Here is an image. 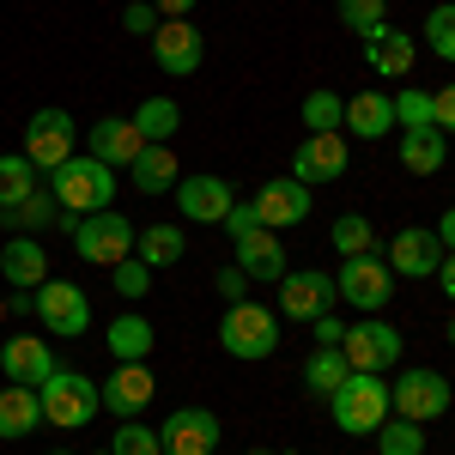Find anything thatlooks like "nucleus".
<instances>
[{"instance_id":"13d9d810","label":"nucleus","mask_w":455,"mask_h":455,"mask_svg":"<svg viewBox=\"0 0 455 455\" xmlns=\"http://www.w3.org/2000/svg\"><path fill=\"white\" fill-rule=\"evenodd\" d=\"M98 455H109V450H98Z\"/></svg>"},{"instance_id":"e433bc0d","label":"nucleus","mask_w":455,"mask_h":455,"mask_svg":"<svg viewBox=\"0 0 455 455\" xmlns=\"http://www.w3.org/2000/svg\"><path fill=\"white\" fill-rule=\"evenodd\" d=\"M425 43H431L437 61H455V0H437L425 12Z\"/></svg>"},{"instance_id":"9d476101","label":"nucleus","mask_w":455,"mask_h":455,"mask_svg":"<svg viewBox=\"0 0 455 455\" xmlns=\"http://www.w3.org/2000/svg\"><path fill=\"white\" fill-rule=\"evenodd\" d=\"M334 285H340V304H352V310H364V315H377L395 298V274H388L383 255H352V261H340Z\"/></svg>"},{"instance_id":"79ce46f5","label":"nucleus","mask_w":455,"mask_h":455,"mask_svg":"<svg viewBox=\"0 0 455 455\" xmlns=\"http://www.w3.org/2000/svg\"><path fill=\"white\" fill-rule=\"evenodd\" d=\"M255 231H267L261 212H255V201H231V212H225V237L243 243V237H255Z\"/></svg>"},{"instance_id":"5701e85b","label":"nucleus","mask_w":455,"mask_h":455,"mask_svg":"<svg viewBox=\"0 0 455 455\" xmlns=\"http://www.w3.org/2000/svg\"><path fill=\"white\" fill-rule=\"evenodd\" d=\"M43 425V395L25 383H6L0 388V443H19Z\"/></svg>"},{"instance_id":"cd10ccee","label":"nucleus","mask_w":455,"mask_h":455,"mask_svg":"<svg viewBox=\"0 0 455 455\" xmlns=\"http://www.w3.org/2000/svg\"><path fill=\"white\" fill-rule=\"evenodd\" d=\"M237 249V267H243L249 280H285V249H280V231H255V237H243Z\"/></svg>"},{"instance_id":"c03bdc74","label":"nucleus","mask_w":455,"mask_h":455,"mask_svg":"<svg viewBox=\"0 0 455 455\" xmlns=\"http://www.w3.org/2000/svg\"><path fill=\"white\" fill-rule=\"evenodd\" d=\"M212 285H219V298H225V304H243V298H249V285H255V280H249L243 267L231 261V267H219V274H212Z\"/></svg>"},{"instance_id":"c85d7f7f","label":"nucleus","mask_w":455,"mask_h":455,"mask_svg":"<svg viewBox=\"0 0 455 455\" xmlns=\"http://www.w3.org/2000/svg\"><path fill=\"white\" fill-rule=\"evenodd\" d=\"M128 122H134V134H140L146 146H171V134L182 128V104H176V98H140V109H134Z\"/></svg>"},{"instance_id":"a18cd8bd","label":"nucleus","mask_w":455,"mask_h":455,"mask_svg":"<svg viewBox=\"0 0 455 455\" xmlns=\"http://www.w3.org/2000/svg\"><path fill=\"white\" fill-rule=\"evenodd\" d=\"M431 116H437L443 134H455V85H437V92H431Z\"/></svg>"},{"instance_id":"de8ad7c7","label":"nucleus","mask_w":455,"mask_h":455,"mask_svg":"<svg viewBox=\"0 0 455 455\" xmlns=\"http://www.w3.org/2000/svg\"><path fill=\"white\" fill-rule=\"evenodd\" d=\"M431 231H437L443 255H455V207H450V212H437V225H431Z\"/></svg>"},{"instance_id":"8fccbe9b","label":"nucleus","mask_w":455,"mask_h":455,"mask_svg":"<svg viewBox=\"0 0 455 455\" xmlns=\"http://www.w3.org/2000/svg\"><path fill=\"white\" fill-rule=\"evenodd\" d=\"M158 6V19H188L195 12V0H152Z\"/></svg>"},{"instance_id":"a19ab883","label":"nucleus","mask_w":455,"mask_h":455,"mask_svg":"<svg viewBox=\"0 0 455 455\" xmlns=\"http://www.w3.org/2000/svg\"><path fill=\"white\" fill-rule=\"evenodd\" d=\"M109 274H116V291H122L128 304H140L146 291H152V267H146L140 255H128V261H116Z\"/></svg>"},{"instance_id":"864d4df0","label":"nucleus","mask_w":455,"mask_h":455,"mask_svg":"<svg viewBox=\"0 0 455 455\" xmlns=\"http://www.w3.org/2000/svg\"><path fill=\"white\" fill-rule=\"evenodd\" d=\"M243 455H274V450H243Z\"/></svg>"},{"instance_id":"6e6d98bb","label":"nucleus","mask_w":455,"mask_h":455,"mask_svg":"<svg viewBox=\"0 0 455 455\" xmlns=\"http://www.w3.org/2000/svg\"><path fill=\"white\" fill-rule=\"evenodd\" d=\"M49 455H73V450H49Z\"/></svg>"},{"instance_id":"f8f14e48","label":"nucleus","mask_w":455,"mask_h":455,"mask_svg":"<svg viewBox=\"0 0 455 455\" xmlns=\"http://www.w3.org/2000/svg\"><path fill=\"white\" fill-rule=\"evenodd\" d=\"M152 395H158V377H152L146 358L116 364L104 383H98V401H104V413H116V419H140L146 407H152Z\"/></svg>"},{"instance_id":"f257e3e1","label":"nucleus","mask_w":455,"mask_h":455,"mask_svg":"<svg viewBox=\"0 0 455 455\" xmlns=\"http://www.w3.org/2000/svg\"><path fill=\"white\" fill-rule=\"evenodd\" d=\"M49 182V195L61 201L68 212H104L116 207V188H122V171H109V164H98L92 152H73L61 171L43 176Z\"/></svg>"},{"instance_id":"3c124183","label":"nucleus","mask_w":455,"mask_h":455,"mask_svg":"<svg viewBox=\"0 0 455 455\" xmlns=\"http://www.w3.org/2000/svg\"><path fill=\"white\" fill-rule=\"evenodd\" d=\"M431 280L443 285V298H450V304H455V255H443V267H437V274H431Z\"/></svg>"},{"instance_id":"412c9836","label":"nucleus","mask_w":455,"mask_h":455,"mask_svg":"<svg viewBox=\"0 0 455 455\" xmlns=\"http://www.w3.org/2000/svg\"><path fill=\"white\" fill-rule=\"evenodd\" d=\"M364 61H371V73L377 79H407L413 73V61H419V43L401 31V25H377V31H364Z\"/></svg>"},{"instance_id":"f704fd0d","label":"nucleus","mask_w":455,"mask_h":455,"mask_svg":"<svg viewBox=\"0 0 455 455\" xmlns=\"http://www.w3.org/2000/svg\"><path fill=\"white\" fill-rule=\"evenodd\" d=\"M371 437H377V455H425V425L395 419V413H388Z\"/></svg>"},{"instance_id":"39448f33","label":"nucleus","mask_w":455,"mask_h":455,"mask_svg":"<svg viewBox=\"0 0 455 455\" xmlns=\"http://www.w3.org/2000/svg\"><path fill=\"white\" fill-rule=\"evenodd\" d=\"M328 413H334V425H340L347 437H371V431L388 419V383H383V377L352 371L347 383L328 395Z\"/></svg>"},{"instance_id":"ddd939ff","label":"nucleus","mask_w":455,"mask_h":455,"mask_svg":"<svg viewBox=\"0 0 455 455\" xmlns=\"http://www.w3.org/2000/svg\"><path fill=\"white\" fill-rule=\"evenodd\" d=\"M249 201H255V212H261L267 231H298V225L310 219V207H315L310 182H298V176H274V182H261Z\"/></svg>"},{"instance_id":"423d86ee","label":"nucleus","mask_w":455,"mask_h":455,"mask_svg":"<svg viewBox=\"0 0 455 455\" xmlns=\"http://www.w3.org/2000/svg\"><path fill=\"white\" fill-rule=\"evenodd\" d=\"M36 395H43V425H55V431H79V425L98 419V407H104V401H98V383L79 377V371H68V364L36 388Z\"/></svg>"},{"instance_id":"bb28decb","label":"nucleus","mask_w":455,"mask_h":455,"mask_svg":"<svg viewBox=\"0 0 455 455\" xmlns=\"http://www.w3.org/2000/svg\"><path fill=\"white\" fill-rule=\"evenodd\" d=\"M104 340H109V358H116V364H134V358H152V347H158V328H152V322H146V315H116V322H109L104 328Z\"/></svg>"},{"instance_id":"6e6552de","label":"nucleus","mask_w":455,"mask_h":455,"mask_svg":"<svg viewBox=\"0 0 455 455\" xmlns=\"http://www.w3.org/2000/svg\"><path fill=\"white\" fill-rule=\"evenodd\" d=\"M79 128H73V116L61 104H49V109H36L31 122H25V146H19V152H25V158H31L36 171L49 176V171H61V164H68L73 152H79Z\"/></svg>"},{"instance_id":"a878e982","label":"nucleus","mask_w":455,"mask_h":455,"mask_svg":"<svg viewBox=\"0 0 455 455\" xmlns=\"http://www.w3.org/2000/svg\"><path fill=\"white\" fill-rule=\"evenodd\" d=\"M128 182H134L140 195H171L176 182H182V164H176L171 146H140V158L128 164Z\"/></svg>"},{"instance_id":"5fc2aeb1","label":"nucleus","mask_w":455,"mask_h":455,"mask_svg":"<svg viewBox=\"0 0 455 455\" xmlns=\"http://www.w3.org/2000/svg\"><path fill=\"white\" fill-rule=\"evenodd\" d=\"M0 322H6V298H0Z\"/></svg>"},{"instance_id":"9b49d317","label":"nucleus","mask_w":455,"mask_h":455,"mask_svg":"<svg viewBox=\"0 0 455 455\" xmlns=\"http://www.w3.org/2000/svg\"><path fill=\"white\" fill-rule=\"evenodd\" d=\"M152 61H158V73H171V79H195L201 61H207V43L195 31V19H164L152 31Z\"/></svg>"},{"instance_id":"6ab92c4d","label":"nucleus","mask_w":455,"mask_h":455,"mask_svg":"<svg viewBox=\"0 0 455 455\" xmlns=\"http://www.w3.org/2000/svg\"><path fill=\"white\" fill-rule=\"evenodd\" d=\"M55 371H61V358L49 352V340H36V334H12V340L0 347V377H12V383L43 388Z\"/></svg>"},{"instance_id":"603ef678","label":"nucleus","mask_w":455,"mask_h":455,"mask_svg":"<svg viewBox=\"0 0 455 455\" xmlns=\"http://www.w3.org/2000/svg\"><path fill=\"white\" fill-rule=\"evenodd\" d=\"M443 334H450V347H455V315H450V328H443Z\"/></svg>"},{"instance_id":"37998d69","label":"nucleus","mask_w":455,"mask_h":455,"mask_svg":"<svg viewBox=\"0 0 455 455\" xmlns=\"http://www.w3.org/2000/svg\"><path fill=\"white\" fill-rule=\"evenodd\" d=\"M158 25H164V19H158V6H152V0H128V6H122V31L152 36Z\"/></svg>"},{"instance_id":"2eb2a0df","label":"nucleus","mask_w":455,"mask_h":455,"mask_svg":"<svg viewBox=\"0 0 455 455\" xmlns=\"http://www.w3.org/2000/svg\"><path fill=\"white\" fill-rule=\"evenodd\" d=\"M388 274H401V280H431L437 267H443V243H437V231L431 225H401L395 237H388Z\"/></svg>"},{"instance_id":"f03ea898","label":"nucleus","mask_w":455,"mask_h":455,"mask_svg":"<svg viewBox=\"0 0 455 455\" xmlns=\"http://www.w3.org/2000/svg\"><path fill=\"white\" fill-rule=\"evenodd\" d=\"M219 347L231 352V358H243V364L274 358V347H280V310H267L255 298L225 304V315H219Z\"/></svg>"},{"instance_id":"49530a36","label":"nucleus","mask_w":455,"mask_h":455,"mask_svg":"<svg viewBox=\"0 0 455 455\" xmlns=\"http://www.w3.org/2000/svg\"><path fill=\"white\" fill-rule=\"evenodd\" d=\"M310 334H315V347H340V334H347V322L328 310V315H315L310 322Z\"/></svg>"},{"instance_id":"473e14b6","label":"nucleus","mask_w":455,"mask_h":455,"mask_svg":"<svg viewBox=\"0 0 455 455\" xmlns=\"http://www.w3.org/2000/svg\"><path fill=\"white\" fill-rule=\"evenodd\" d=\"M328 243H334L340 261H352V255H377V225H371L364 212H340L334 231H328Z\"/></svg>"},{"instance_id":"58836bf2","label":"nucleus","mask_w":455,"mask_h":455,"mask_svg":"<svg viewBox=\"0 0 455 455\" xmlns=\"http://www.w3.org/2000/svg\"><path fill=\"white\" fill-rule=\"evenodd\" d=\"M383 19H388V0H340V25H347L352 36L377 31Z\"/></svg>"},{"instance_id":"c756f323","label":"nucleus","mask_w":455,"mask_h":455,"mask_svg":"<svg viewBox=\"0 0 455 455\" xmlns=\"http://www.w3.org/2000/svg\"><path fill=\"white\" fill-rule=\"evenodd\" d=\"M43 188V171H36L25 152H0V212H12L19 201H31Z\"/></svg>"},{"instance_id":"1a4fd4ad","label":"nucleus","mask_w":455,"mask_h":455,"mask_svg":"<svg viewBox=\"0 0 455 455\" xmlns=\"http://www.w3.org/2000/svg\"><path fill=\"white\" fill-rule=\"evenodd\" d=\"M36 322H43L49 334H61V340H79V334L92 328V298H85V285L49 274V280L36 285Z\"/></svg>"},{"instance_id":"4be33fe9","label":"nucleus","mask_w":455,"mask_h":455,"mask_svg":"<svg viewBox=\"0 0 455 455\" xmlns=\"http://www.w3.org/2000/svg\"><path fill=\"white\" fill-rule=\"evenodd\" d=\"M140 134H134V122L128 116H104L92 134H85V152L98 158V164H109V171H128L134 158H140Z\"/></svg>"},{"instance_id":"7ed1b4c3","label":"nucleus","mask_w":455,"mask_h":455,"mask_svg":"<svg viewBox=\"0 0 455 455\" xmlns=\"http://www.w3.org/2000/svg\"><path fill=\"white\" fill-rule=\"evenodd\" d=\"M68 237H73V255H79V261H92V267H116V261L134 255L140 225H128L116 207H104V212H79V225H73Z\"/></svg>"},{"instance_id":"b1692460","label":"nucleus","mask_w":455,"mask_h":455,"mask_svg":"<svg viewBox=\"0 0 455 455\" xmlns=\"http://www.w3.org/2000/svg\"><path fill=\"white\" fill-rule=\"evenodd\" d=\"M401 164L413 176H437L450 164V134L443 128H401Z\"/></svg>"},{"instance_id":"72a5a7b5","label":"nucleus","mask_w":455,"mask_h":455,"mask_svg":"<svg viewBox=\"0 0 455 455\" xmlns=\"http://www.w3.org/2000/svg\"><path fill=\"white\" fill-rule=\"evenodd\" d=\"M298 116H304L310 134H340V128H347V104H340V92H310V98L298 104Z\"/></svg>"},{"instance_id":"7c9ffc66","label":"nucleus","mask_w":455,"mask_h":455,"mask_svg":"<svg viewBox=\"0 0 455 455\" xmlns=\"http://www.w3.org/2000/svg\"><path fill=\"white\" fill-rule=\"evenodd\" d=\"M134 255L158 274V267H176V261L188 255V237H182L176 225H146L140 237H134Z\"/></svg>"},{"instance_id":"4c0bfd02","label":"nucleus","mask_w":455,"mask_h":455,"mask_svg":"<svg viewBox=\"0 0 455 455\" xmlns=\"http://www.w3.org/2000/svg\"><path fill=\"white\" fill-rule=\"evenodd\" d=\"M109 455H164V443H158L152 425L122 419V425H116V437H109Z\"/></svg>"},{"instance_id":"f3484780","label":"nucleus","mask_w":455,"mask_h":455,"mask_svg":"<svg viewBox=\"0 0 455 455\" xmlns=\"http://www.w3.org/2000/svg\"><path fill=\"white\" fill-rule=\"evenodd\" d=\"M164 455H219V413L207 407H176L171 419L158 425Z\"/></svg>"},{"instance_id":"393cba45","label":"nucleus","mask_w":455,"mask_h":455,"mask_svg":"<svg viewBox=\"0 0 455 455\" xmlns=\"http://www.w3.org/2000/svg\"><path fill=\"white\" fill-rule=\"evenodd\" d=\"M388 128H395V98L388 92H358V98H347V134H358V140H388Z\"/></svg>"},{"instance_id":"ea45409f","label":"nucleus","mask_w":455,"mask_h":455,"mask_svg":"<svg viewBox=\"0 0 455 455\" xmlns=\"http://www.w3.org/2000/svg\"><path fill=\"white\" fill-rule=\"evenodd\" d=\"M395 128H437L431 92H395Z\"/></svg>"},{"instance_id":"20e7f679","label":"nucleus","mask_w":455,"mask_h":455,"mask_svg":"<svg viewBox=\"0 0 455 455\" xmlns=\"http://www.w3.org/2000/svg\"><path fill=\"white\" fill-rule=\"evenodd\" d=\"M455 407V388L443 371H425V364H413V371H401L395 383H388V413L395 419H413V425H431L443 419Z\"/></svg>"},{"instance_id":"a211bd4d","label":"nucleus","mask_w":455,"mask_h":455,"mask_svg":"<svg viewBox=\"0 0 455 455\" xmlns=\"http://www.w3.org/2000/svg\"><path fill=\"white\" fill-rule=\"evenodd\" d=\"M347 164H352L347 134H304V146L291 152V176L310 182V188H315V182H340Z\"/></svg>"},{"instance_id":"4d7b16f0","label":"nucleus","mask_w":455,"mask_h":455,"mask_svg":"<svg viewBox=\"0 0 455 455\" xmlns=\"http://www.w3.org/2000/svg\"><path fill=\"white\" fill-rule=\"evenodd\" d=\"M0 231H6V212H0Z\"/></svg>"},{"instance_id":"2f4dec72","label":"nucleus","mask_w":455,"mask_h":455,"mask_svg":"<svg viewBox=\"0 0 455 455\" xmlns=\"http://www.w3.org/2000/svg\"><path fill=\"white\" fill-rule=\"evenodd\" d=\"M347 377H352V364L340 358V347H315L310 358H304V388H310V395H322V401L347 383Z\"/></svg>"},{"instance_id":"aec40b11","label":"nucleus","mask_w":455,"mask_h":455,"mask_svg":"<svg viewBox=\"0 0 455 455\" xmlns=\"http://www.w3.org/2000/svg\"><path fill=\"white\" fill-rule=\"evenodd\" d=\"M49 274H55V267H49V249L36 243L31 231H12V237L0 243V280L12 285V291H36Z\"/></svg>"},{"instance_id":"c9c22d12","label":"nucleus","mask_w":455,"mask_h":455,"mask_svg":"<svg viewBox=\"0 0 455 455\" xmlns=\"http://www.w3.org/2000/svg\"><path fill=\"white\" fill-rule=\"evenodd\" d=\"M55 219H61V201H55L49 182H43L31 201H19V207L6 212V231H43V225H55Z\"/></svg>"},{"instance_id":"4468645a","label":"nucleus","mask_w":455,"mask_h":455,"mask_svg":"<svg viewBox=\"0 0 455 455\" xmlns=\"http://www.w3.org/2000/svg\"><path fill=\"white\" fill-rule=\"evenodd\" d=\"M340 304V285H334V274H315V267H285L280 280V315H291V322H315V315H328Z\"/></svg>"},{"instance_id":"0eeeda50","label":"nucleus","mask_w":455,"mask_h":455,"mask_svg":"<svg viewBox=\"0 0 455 455\" xmlns=\"http://www.w3.org/2000/svg\"><path fill=\"white\" fill-rule=\"evenodd\" d=\"M401 352H407L401 328H388V322H377V315L352 322L347 334H340V358H347L352 371H364V377H383V371H395V364H401Z\"/></svg>"},{"instance_id":"dca6fc26","label":"nucleus","mask_w":455,"mask_h":455,"mask_svg":"<svg viewBox=\"0 0 455 455\" xmlns=\"http://www.w3.org/2000/svg\"><path fill=\"white\" fill-rule=\"evenodd\" d=\"M176 195V212L188 219V225H225V212H231V182L225 176H212V171H201V176H182L171 188Z\"/></svg>"},{"instance_id":"09e8293b","label":"nucleus","mask_w":455,"mask_h":455,"mask_svg":"<svg viewBox=\"0 0 455 455\" xmlns=\"http://www.w3.org/2000/svg\"><path fill=\"white\" fill-rule=\"evenodd\" d=\"M6 315H36V291H12L6 298Z\"/></svg>"}]
</instances>
